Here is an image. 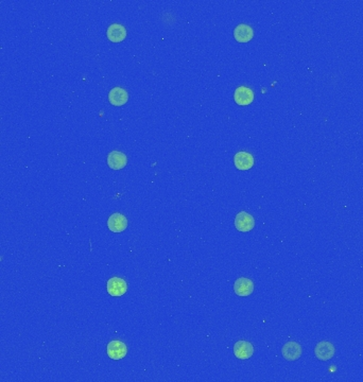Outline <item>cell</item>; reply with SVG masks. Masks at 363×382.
<instances>
[{
	"instance_id": "7c38bea8",
	"label": "cell",
	"mask_w": 363,
	"mask_h": 382,
	"mask_svg": "<svg viewBox=\"0 0 363 382\" xmlns=\"http://www.w3.org/2000/svg\"><path fill=\"white\" fill-rule=\"evenodd\" d=\"M106 35L107 39L111 42L120 43L126 40L127 30L123 25H120V23H112L106 30Z\"/></svg>"
},
{
	"instance_id": "30bf717a",
	"label": "cell",
	"mask_w": 363,
	"mask_h": 382,
	"mask_svg": "<svg viewBox=\"0 0 363 382\" xmlns=\"http://www.w3.org/2000/svg\"><path fill=\"white\" fill-rule=\"evenodd\" d=\"M234 100L238 105L247 106L254 101V92L246 86H239L234 92Z\"/></svg>"
},
{
	"instance_id": "52a82bcc",
	"label": "cell",
	"mask_w": 363,
	"mask_h": 382,
	"mask_svg": "<svg viewBox=\"0 0 363 382\" xmlns=\"http://www.w3.org/2000/svg\"><path fill=\"white\" fill-rule=\"evenodd\" d=\"M234 164L237 169L241 171H247V170H250L254 166V157H253V155L249 152L240 151L236 153V155L234 156Z\"/></svg>"
},
{
	"instance_id": "4fadbf2b",
	"label": "cell",
	"mask_w": 363,
	"mask_h": 382,
	"mask_svg": "<svg viewBox=\"0 0 363 382\" xmlns=\"http://www.w3.org/2000/svg\"><path fill=\"white\" fill-rule=\"evenodd\" d=\"M234 38L239 43H248L254 38L253 28L247 23H240L234 30Z\"/></svg>"
},
{
	"instance_id": "277c9868",
	"label": "cell",
	"mask_w": 363,
	"mask_h": 382,
	"mask_svg": "<svg viewBox=\"0 0 363 382\" xmlns=\"http://www.w3.org/2000/svg\"><path fill=\"white\" fill-rule=\"evenodd\" d=\"M108 230L113 233H123L128 228V219L123 213L115 212L107 220Z\"/></svg>"
},
{
	"instance_id": "9c48e42d",
	"label": "cell",
	"mask_w": 363,
	"mask_h": 382,
	"mask_svg": "<svg viewBox=\"0 0 363 382\" xmlns=\"http://www.w3.org/2000/svg\"><path fill=\"white\" fill-rule=\"evenodd\" d=\"M301 353H302L301 346L297 342H288L283 346V348H282L283 357L288 361L297 360L298 358H300Z\"/></svg>"
},
{
	"instance_id": "8992f818",
	"label": "cell",
	"mask_w": 363,
	"mask_h": 382,
	"mask_svg": "<svg viewBox=\"0 0 363 382\" xmlns=\"http://www.w3.org/2000/svg\"><path fill=\"white\" fill-rule=\"evenodd\" d=\"M336 348L330 342H320L316 348H314V355L321 361H327L335 356Z\"/></svg>"
},
{
	"instance_id": "6da1fadb",
	"label": "cell",
	"mask_w": 363,
	"mask_h": 382,
	"mask_svg": "<svg viewBox=\"0 0 363 382\" xmlns=\"http://www.w3.org/2000/svg\"><path fill=\"white\" fill-rule=\"evenodd\" d=\"M106 290H107V293L112 296H115V297L123 296L128 291V283L123 278L112 277L107 280Z\"/></svg>"
},
{
	"instance_id": "ba28073f",
	"label": "cell",
	"mask_w": 363,
	"mask_h": 382,
	"mask_svg": "<svg viewBox=\"0 0 363 382\" xmlns=\"http://www.w3.org/2000/svg\"><path fill=\"white\" fill-rule=\"evenodd\" d=\"M234 355L239 360H248L254 355L253 345L248 341H238L234 345Z\"/></svg>"
},
{
	"instance_id": "7a4b0ae2",
	"label": "cell",
	"mask_w": 363,
	"mask_h": 382,
	"mask_svg": "<svg viewBox=\"0 0 363 382\" xmlns=\"http://www.w3.org/2000/svg\"><path fill=\"white\" fill-rule=\"evenodd\" d=\"M235 226L237 231L241 233H248L254 229V226H255V220H254L253 216L249 212L241 211L235 218Z\"/></svg>"
},
{
	"instance_id": "5b68a950",
	"label": "cell",
	"mask_w": 363,
	"mask_h": 382,
	"mask_svg": "<svg viewBox=\"0 0 363 382\" xmlns=\"http://www.w3.org/2000/svg\"><path fill=\"white\" fill-rule=\"evenodd\" d=\"M128 164L127 155L120 151H112L107 155V165L113 170L124 169Z\"/></svg>"
},
{
	"instance_id": "3957f363",
	"label": "cell",
	"mask_w": 363,
	"mask_h": 382,
	"mask_svg": "<svg viewBox=\"0 0 363 382\" xmlns=\"http://www.w3.org/2000/svg\"><path fill=\"white\" fill-rule=\"evenodd\" d=\"M107 356L110 357L112 360H121L127 356L128 354V347L127 345L118 340L111 341L107 344Z\"/></svg>"
},
{
	"instance_id": "5bb4252c",
	"label": "cell",
	"mask_w": 363,
	"mask_h": 382,
	"mask_svg": "<svg viewBox=\"0 0 363 382\" xmlns=\"http://www.w3.org/2000/svg\"><path fill=\"white\" fill-rule=\"evenodd\" d=\"M108 100L114 106H123L129 100V94L123 87H114L108 93Z\"/></svg>"
},
{
	"instance_id": "8fae6325",
	"label": "cell",
	"mask_w": 363,
	"mask_h": 382,
	"mask_svg": "<svg viewBox=\"0 0 363 382\" xmlns=\"http://www.w3.org/2000/svg\"><path fill=\"white\" fill-rule=\"evenodd\" d=\"M234 291L238 296H249L254 292V282L250 278L240 277L234 283Z\"/></svg>"
}]
</instances>
